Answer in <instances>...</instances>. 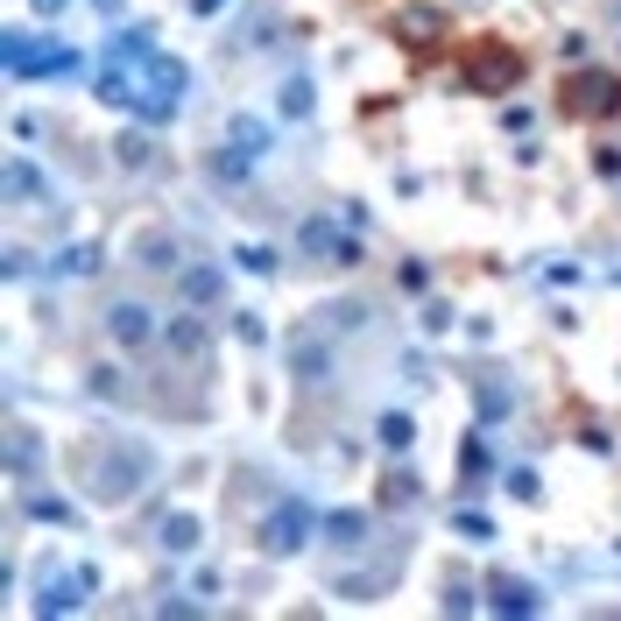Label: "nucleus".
Listing matches in <instances>:
<instances>
[{"instance_id": "1", "label": "nucleus", "mask_w": 621, "mask_h": 621, "mask_svg": "<svg viewBox=\"0 0 621 621\" xmlns=\"http://www.w3.org/2000/svg\"><path fill=\"white\" fill-rule=\"evenodd\" d=\"M176 93H184V71H176L170 57H156L142 36L113 42V57H107V99L113 107H135V113H149V121H162V113L176 107Z\"/></svg>"}, {"instance_id": "2", "label": "nucleus", "mask_w": 621, "mask_h": 621, "mask_svg": "<svg viewBox=\"0 0 621 621\" xmlns=\"http://www.w3.org/2000/svg\"><path fill=\"white\" fill-rule=\"evenodd\" d=\"M515 78H523V57H515L501 36L466 42V85H473V93H509Z\"/></svg>"}, {"instance_id": "3", "label": "nucleus", "mask_w": 621, "mask_h": 621, "mask_svg": "<svg viewBox=\"0 0 621 621\" xmlns=\"http://www.w3.org/2000/svg\"><path fill=\"white\" fill-rule=\"evenodd\" d=\"M395 28H403V42H410V50H424L431 36H452V22H446V14H431V8H410V14H395Z\"/></svg>"}, {"instance_id": "4", "label": "nucleus", "mask_w": 621, "mask_h": 621, "mask_svg": "<svg viewBox=\"0 0 621 621\" xmlns=\"http://www.w3.org/2000/svg\"><path fill=\"white\" fill-rule=\"evenodd\" d=\"M572 93H580V99H565L572 113H608L614 99H621V85H614V78H580Z\"/></svg>"}, {"instance_id": "5", "label": "nucleus", "mask_w": 621, "mask_h": 621, "mask_svg": "<svg viewBox=\"0 0 621 621\" xmlns=\"http://www.w3.org/2000/svg\"><path fill=\"white\" fill-rule=\"evenodd\" d=\"M269 544H276V551H297V544H304V509H297V501H283V509L269 515Z\"/></svg>"}, {"instance_id": "6", "label": "nucleus", "mask_w": 621, "mask_h": 621, "mask_svg": "<svg viewBox=\"0 0 621 621\" xmlns=\"http://www.w3.org/2000/svg\"><path fill=\"white\" fill-rule=\"evenodd\" d=\"M156 325H149V310L142 304H113V339H127V346H142Z\"/></svg>"}, {"instance_id": "7", "label": "nucleus", "mask_w": 621, "mask_h": 621, "mask_svg": "<svg viewBox=\"0 0 621 621\" xmlns=\"http://www.w3.org/2000/svg\"><path fill=\"white\" fill-rule=\"evenodd\" d=\"M162 339H170L184 361H198V353H205V325L198 318H170V325H162Z\"/></svg>"}, {"instance_id": "8", "label": "nucleus", "mask_w": 621, "mask_h": 621, "mask_svg": "<svg viewBox=\"0 0 621 621\" xmlns=\"http://www.w3.org/2000/svg\"><path fill=\"white\" fill-rule=\"evenodd\" d=\"M495 608H509V614H529L537 600H529V586H515V580L501 586V580H495Z\"/></svg>"}, {"instance_id": "9", "label": "nucleus", "mask_w": 621, "mask_h": 621, "mask_svg": "<svg viewBox=\"0 0 621 621\" xmlns=\"http://www.w3.org/2000/svg\"><path fill=\"white\" fill-rule=\"evenodd\" d=\"M162 537H170V551H191V537H198V523H191V515H170V529H162Z\"/></svg>"}, {"instance_id": "10", "label": "nucleus", "mask_w": 621, "mask_h": 621, "mask_svg": "<svg viewBox=\"0 0 621 621\" xmlns=\"http://www.w3.org/2000/svg\"><path fill=\"white\" fill-rule=\"evenodd\" d=\"M184 290H191V297H219V276H212V269H198V276H191Z\"/></svg>"}]
</instances>
